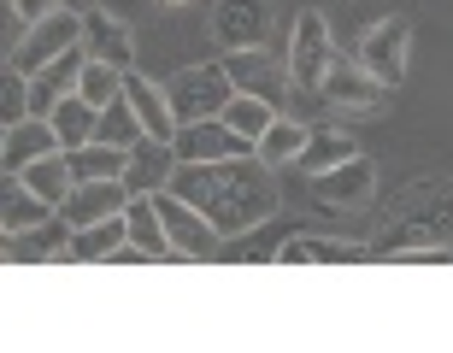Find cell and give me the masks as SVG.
<instances>
[{
  "instance_id": "cb8c5ba5",
  "label": "cell",
  "mask_w": 453,
  "mask_h": 353,
  "mask_svg": "<svg viewBox=\"0 0 453 353\" xmlns=\"http://www.w3.org/2000/svg\"><path fill=\"white\" fill-rule=\"evenodd\" d=\"M306 135H312V124H301V118H288V112H277L271 118V130L259 135V159H265V165H295V159H301L306 153Z\"/></svg>"
},
{
  "instance_id": "d4e9b609",
  "label": "cell",
  "mask_w": 453,
  "mask_h": 353,
  "mask_svg": "<svg viewBox=\"0 0 453 353\" xmlns=\"http://www.w3.org/2000/svg\"><path fill=\"white\" fill-rule=\"evenodd\" d=\"M353 153H359V142H353V135L330 130V124H312V135H306V153L295 159V165H301L306 177H319V171H330V165H348Z\"/></svg>"
},
{
  "instance_id": "d590c367",
  "label": "cell",
  "mask_w": 453,
  "mask_h": 353,
  "mask_svg": "<svg viewBox=\"0 0 453 353\" xmlns=\"http://www.w3.org/2000/svg\"><path fill=\"white\" fill-rule=\"evenodd\" d=\"M159 6H188V0H159Z\"/></svg>"
},
{
  "instance_id": "8992f818",
  "label": "cell",
  "mask_w": 453,
  "mask_h": 353,
  "mask_svg": "<svg viewBox=\"0 0 453 353\" xmlns=\"http://www.w3.org/2000/svg\"><path fill=\"white\" fill-rule=\"evenodd\" d=\"M388 95V83L377 77V71L353 53V59H330V71H324V83H319V101L324 106H348V112H377V101Z\"/></svg>"
},
{
  "instance_id": "836d02e7",
  "label": "cell",
  "mask_w": 453,
  "mask_h": 353,
  "mask_svg": "<svg viewBox=\"0 0 453 353\" xmlns=\"http://www.w3.org/2000/svg\"><path fill=\"white\" fill-rule=\"evenodd\" d=\"M59 6H65V12H83V18H88V12H101V0H59Z\"/></svg>"
},
{
  "instance_id": "30bf717a",
  "label": "cell",
  "mask_w": 453,
  "mask_h": 353,
  "mask_svg": "<svg viewBox=\"0 0 453 353\" xmlns=\"http://www.w3.org/2000/svg\"><path fill=\"white\" fill-rule=\"evenodd\" d=\"M330 59H336V35H330V18L312 6V12H301V24H295V42H288L295 88H319L324 71H330Z\"/></svg>"
},
{
  "instance_id": "4316f807",
  "label": "cell",
  "mask_w": 453,
  "mask_h": 353,
  "mask_svg": "<svg viewBox=\"0 0 453 353\" xmlns=\"http://www.w3.org/2000/svg\"><path fill=\"white\" fill-rule=\"evenodd\" d=\"M65 159H71V171H77V183H95V177H124V165H130V148L88 142V148H71Z\"/></svg>"
},
{
  "instance_id": "e0dca14e",
  "label": "cell",
  "mask_w": 453,
  "mask_h": 353,
  "mask_svg": "<svg viewBox=\"0 0 453 353\" xmlns=\"http://www.w3.org/2000/svg\"><path fill=\"white\" fill-rule=\"evenodd\" d=\"M42 153H59L53 118H18V124H6V135H0V165H6V177H18L24 165H35Z\"/></svg>"
},
{
  "instance_id": "7a4b0ae2",
  "label": "cell",
  "mask_w": 453,
  "mask_h": 353,
  "mask_svg": "<svg viewBox=\"0 0 453 353\" xmlns=\"http://www.w3.org/2000/svg\"><path fill=\"white\" fill-rule=\"evenodd\" d=\"M430 242H453V177H412L395 195L388 219L371 235L377 259H401L406 248H430Z\"/></svg>"
},
{
  "instance_id": "7c38bea8",
  "label": "cell",
  "mask_w": 453,
  "mask_h": 353,
  "mask_svg": "<svg viewBox=\"0 0 453 353\" xmlns=\"http://www.w3.org/2000/svg\"><path fill=\"white\" fill-rule=\"evenodd\" d=\"M406 53H412V24H406V18H383V24H371L365 42H359V59H365L388 88H401Z\"/></svg>"
},
{
  "instance_id": "ba28073f",
  "label": "cell",
  "mask_w": 453,
  "mask_h": 353,
  "mask_svg": "<svg viewBox=\"0 0 453 353\" xmlns=\"http://www.w3.org/2000/svg\"><path fill=\"white\" fill-rule=\"evenodd\" d=\"M77 42H83V12H65V6H59V12H48L42 24H30L24 48L12 53V65L24 71V77H35V71H42V65H53L59 53H71Z\"/></svg>"
},
{
  "instance_id": "9c48e42d",
  "label": "cell",
  "mask_w": 453,
  "mask_h": 353,
  "mask_svg": "<svg viewBox=\"0 0 453 353\" xmlns=\"http://www.w3.org/2000/svg\"><path fill=\"white\" fill-rule=\"evenodd\" d=\"M212 42L224 53H248L271 42V0H219L212 6Z\"/></svg>"
},
{
  "instance_id": "603a6c76",
  "label": "cell",
  "mask_w": 453,
  "mask_h": 353,
  "mask_svg": "<svg viewBox=\"0 0 453 353\" xmlns=\"http://www.w3.org/2000/svg\"><path fill=\"white\" fill-rule=\"evenodd\" d=\"M53 130H59V148H88L95 142V130H101V106L95 101H83V95H65V101L53 106Z\"/></svg>"
},
{
  "instance_id": "44dd1931",
  "label": "cell",
  "mask_w": 453,
  "mask_h": 353,
  "mask_svg": "<svg viewBox=\"0 0 453 353\" xmlns=\"http://www.w3.org/2000/svg\"><path fill=\"white\" fill-rule=\"evenodd\" d=\"M59 206L53 201H42L24 177H6L0 183V230H35V224H48Z\"/></svg>"
},
{
  "instance_id": "1f68e13d",
  "label": "cell",
  "mask_w": 453,
  "mask_h": 353,
  "mask_svg": "<svg viewBox=\"0 0 453 353\" xmlns=\"http://www.w3.org/2000/svg\"><path fill=\"white\" fill-rule=\"evenodd\" d=\"M24 35H30V18L18 12L12 0H0V53H6V59H12V53L24 48Z\"/></svg>"
},
{
  "instance_id": "d6a6232c",
  "label": "cell",
  "mask_w": 453,
  "mask_h": 353,
  "mask_svg": "<svg viewBox=\"0 0 453 353\" xmlns=\"http://www.w3.org/2000/svg\"><path fill=\"white\" fill-rule=\"evenodd\" d=\"M12 6H18L24 18H30V24H42L48 12H59V0H12Z\"/></svg>"
},
{
  "instance_id": "6da1fadb",
  "label": "cell",
  "mask_w": 453,
  "mask_h": 353,
  "mask_svg": "<svg viewBox=\"0 0 453 353\" xmlns=\"http://www.w3.org/2000/svg\"><path fill=\"white\" fill-rule=\"evenodd\" d=\"M277 165H265L259 153H230V159H206V165H177L171 188L183 195L188 206H201L206 219L219 224V235H248L265 219H277Z\"/></svg>"
},
{
  "instance_id": "f546056e",
  "label": "cell",
  "mask_w": 453,
  "mask_h": 353,
  "mask_svg": "<svg viewBox=\"0 0 453 353\" xmlns=\"http://www.w3.org/2000/svg\"><path fill=\"white\" fill-rule=\"evenodd\" d=\"M124 77H130V71H118V65H106V59L88 53V71H83V88H77V95L95 101V106H112L118 95H124Z\"/></svg>"
},
{
  "instance_id": "9a60e30c",
  "label": "cell",
  "mask_w": 453,
  "mask_h": 353,
  "mask_svg": "<svg viewBox=\"0 0 453 353\" xmlns=\"http://www.w3.org/2000/svg\"><path fill=\"white\" fill-rule=\"evenodd\" d=\"M177 142H159V135H142L130 148V165H124V183H130V195H159V188H171V177H177Z\"/></svg>"
},
{
  "instance_id": "ac0fdd59",
  "label": "cell",
  "mask_w": 453,
  "mask_h": 353,
  "mask_svg": "<svg viewBox=\"0 0 453 353\" xmlns=\"http://www.w3.org/2000/svg\"><path fill=\"white\" fill-rule=\"evenodd\" d=\"M83 48L95 53V59H106V65H118V71H135V35H130V18L106 12V6L83 18Z\"/></svg>"
},
{
  "instance_id": "5bb4252c",
  "label": "cell",
  "mask_w": 453,
  "mask_h": 353,
  "mask_svg": "<svg viewBox=\"0 0 453 353\" xmlns=\"http://www.w3.org/2000/svg\"><path fill=\"white\" fill-rule=\"evenodd\" d=\"M83 71H88V48L77 42L71 53H59L53 65H42V71L30 77V112L48 118L53 106L65 101V95H77V88H83Z\"/></svg>"
},
{
  "instance_id": "e575fe53",
  "label": "cell",
  "mask_w": 453,
  "mask_h": 353,
  "mask_svg": "<svg viewBox=\"0 0 453 353\" xmlns=\"http://www.w3.org/2000/svg\"><path fill=\"white\" fill-rule=\"evenodd\" d=\"M101 6H106V12H118V18H130L135 6H142V0H101Z\"/></svg>"
},
{
  "instance_id": "2e32d148",
  "label": "cell",
  "mask_w": 453,
  "mask_h": 353,
  "mask_svg": "<svg viewBox=\"0 0 453 353\" xmlns=\"http://www.w3.org/2000/svg\"><path fill=\"white\" fill-rule=\"evenodd\" d=\"M230 153H253V142H248V135H235L224 118H201V124H183V130H177V159H183V165L230 159Z\"/></svg>"
},
{
  "instance_id": "484cf974",
  "label": "cell",
  "mask_w": 453,
  "mask_h": 353,
  "mask_svg": "<svg viewBox=\"0 0 453 353\" xmlns=\"http://www.w3.org/2000/svg\"><path fill=\"white\" fill-rule=\"evenodd\" d=\"M18 177H24V183H30L42 201H53V206H65V195L77 188V171H71L65 148H59V153H42V159H35V165H24Z\"/></svg>"
},
{
  "instance_id": "f1b7e54d",
  "label": "cell",
  "mask_w": 453,
  "mask_h": 353,
  "mask_svg": "<svg viewBox=\"0 0 453 353\" xmlns=\"http://www.w3.org/2000/svg\"><path fill=\"white\" fill-rule=\"evenodd\" d=\"M142 118H135V106H130V95H118L112 106H101V130H95V142H112V148H135L142 142Z\"/></svg>"
},
{
  "instance_id": "7402d4cb",
  "label": "cell",
  "mask_w": 453,
  "mask_h": 353,
  "mask_svg": "<svg viewBox=\"0 0 453 353\" xmlns=\"http://www.w3.org/2000/svg\"><path fill=\"white\" fill-rule=\"evenodd\" d=\"M130 242V219L118 212V219H101V224H83V230L71 235V259L77 265H112V253Z\"/></svg>"
},
{
  "instance_id": "83f0119b",
  "label": "cell",
  "mask_w": 453,
  "mask_h": 353,
  "mask_svg": "<svg viewBox=\"0 0 453 353\" xmlns=\"http://www.w3.org/2000/svg\"><path fill=\"white\" fill-rule=\"evenodd\" d=\"M219 118L230 124L235 135H248L253 148H259V135L271 130V118H277V106H271V101H253V95H230V106H224Z\"/></svg>"
},
{
  "instance_id": "4dcf8cb0",
  "label": "cell",
  "mask_w": 453,
  "mask_h": 353,
  "mask_svg": "<svg viewBox=\"0 0 453 353\" xmlns=\"http://www.w3.org/2000/svg\"><path fill=\"white\" fill-rule=\"evenodd\" d=\"M0 118L6 124H18V118H35L30 112V77L6 59V71H0Z\"/></svg>"
},
{
  "instance_id": "52a82bcc",
  "label": "cell",
  "mask_w": 453,
  "mask_h": 353,
  "mask_svg": "<svg viewBox=\"0 0 453 353\" xmlns=\"http://www.w3.org/2000/svg\"><path fill=\"white\" fill-rule=\"evenodd\" d=\"M312 201L330 206V212H359V206L377 201V165L365 153H353L348 165H330L312 177Z\"/></svg>"
},
{
  "instance_id": "4fadbf2b",
  "label": "cell",
  "mask_w": 453,
  "mask_h": 353,
  "mask_svg": "<svg viewBox=\"0 0 453 353\" xmlns=\"http://www.w3.org/2000/svg\"><path fill=\"white\" fill-rule=\"evenodd\" d=\"M130 183L124 177H95V183H77L65 195V206H59V219L71 224V230H83V224H101V219H118L124 206H130Z\"/></svg>"
},
{
  "instance_id": "8fae6325",
  "label": "cell",
  "mask_w": 453,
  "mask_h": 353,
  "mask_svg": "<svg viewBox=\"0 0 453 353\" xmlns=\"http://www.w3.org/2000/svg\"><path fill=\"white\" fill-rule=\"evenodd\" d=\"M71 224L53 212L48 224L35 230H0V259L6 265H48V259H71Z\"/></svg>"
},
{
  "instance_id": "ffe728a7",
  "label": "cell",
  "mask_w": 453,
  "mask_h": 353,
  "mask_svg": "<svg viewBox=\"0 0 453 353\" xmlns=\"http://www.w3.org/2000/svg\"><path fill=\"white\" fill-rule=\"evenodd\" d=\"M271 259L277 265H353V259H365V248H348L336 235H288Z\"/></svg>"
},
{
  "instance_id": "277c9868",
  "label": "cell",
  "mask_w": 453,
  "mask_h": 353,
  "mask_svg": "<svg viewBox=\"0 0 453 353\" xmlns=\"http://www.w3.org/2000/svg\"><path fill=\"white\" fill-rule=\"evenodd\" d=\"M224 71H230L235 95H253V101H271L277 112L288 106V95H295V65L288 59H277V53L265 48H248V53H224Z\"/></svg>"
},
{
  "instance_id": "5b68a950",
  "label": "cell",
  "mask_w": 453,
  "mask_h": 353,
  "mask_svg": "<svg viewBox=\"0 0 453 353\" xmlns=\"http://www.w3.org/2000/svg\"><path fill=\"white\" fill-rule=\"evenodd\" d=\"M153 206H159V219H165V235H171V248L183 253V259H212V253H224L219 242V224L206 219L201 206H188L177 188H159L153 195Z\"/></svg>"
},
{
  "instance_id": "3957f363",
  "label": "cell",
  "mask_w": 453,
  "mask_h": 353,
  "mask_svg": "<svg viewBox=\"0 0 453 353\" xmlns=\"http://www.w3.org/2000/svg\"><path fill=\"white\" fill-rule=\"evenodd\" d=\"M165 95H171L177 124H201V118H219L224 106H230L235 83H230V71H224V65H183L165 83Z\"/></svg>"
},
{
  "instance_id": "d6986e66",
  "label": "cell",
  "mask_w": 453,
  "mask_h": 353,
  "mask_svg": "<svg viewBox=\"0 0 453 353\" xmlns=\"http://www.w3.org/2000/svg\"><path fill=\"white\" fill-rule=\"evenodd\" d=\"M124 95H130V106H135V118H142V130L148 135H159V142H177V112H171V95L153 77H142V71H130L124 77Z\"/></svg>"
}]
</instances>
